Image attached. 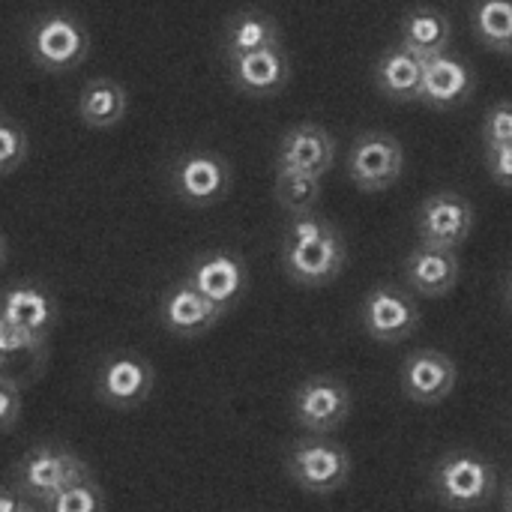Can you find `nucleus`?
I'll return each instance as SVG.
<instances>
[{"label": "nucleus", "mask_w": 512, "mask_h": 512, "mask_svg": "<svg viewBox=\"0 0 512 512\" xmlns=\"http://www.w3.org/2000/svg\"><path fill=\"white\" fill-rule=\"evenodd\" d=\"M348 261L345 237L318 213L291 216L282 237V267L297 285H327Z\"/></svg>", "instance_id": "f257e3e1"}, {"label": "nucleus", "mask_w": 512, "mask_h": 512, "mask_svg": "<svg viewBox=\"0 0 512 512\" xmlns=\"http://www.w3.org/2000/svg\"><path fill=\"white\" fill-rule=\"evenodd\" d=\"M429 492L447 510H483V507H489V501L498 492V468L483 453L450 450L432 465Z\"/></svg>", "instance_id": "f03ea898"}, {"label": "nucleus", "mask_w": 512, "mask_h": 512, "mask_svg": "<svg viewBox=\"0 0 512 512\" xmlns=\"http://www.w3.org/2000/svg\"><path fill=\"white\" fill-rule=\"evenodd\" d=\"M285 474L309 495H333L348 486L351 456L330 435H306L288 447Z\"/></svg>", "instance_id": "7ed1b4c3"}, {"label": "nucleus", "mask_w": 512, "mask_h": 512, "mask_svg": "<svg viewBox=\"0 0 512 512\" xmlns=\"http://www.w3.org/2000/svg\"><path fill=\"white\" fill-rule=\"evenodd\" d=\"M87 477H93L90 465L60 444H36L12 468V483L39 507Z\"/></svg>", "instance_id": "20e7f679"}, {"label": "nucleus", "mask_w": 512, "mask_h": 512, "mask_svg": "<svg viewBox=\"0 0 512 512\" xmlns=\"http://www.w3.org/2000/svg\"><path fill=\"white\" fill-rule=\"evenodd\" d=\"M27 51L42 72H69L84 63L90 51V33L78 15L66 9H48L27 30Z\"/></svg>", "instance_id": "39448f33"}, {"label": "nucleus", "mask_w": 512, "mask_h": 512, "mask_svg": "<svg viewBox=\"0 0 512 512\" xmlns=\"http://www.w3.org/2000/svg\"><path fill=\"white\" fill-rule=\"evenodd\" d=\"M156 384L153 363L135 351H111L93 369V396L111 411L141 408Z\"/></svg>", "instance_id": "423d86ee"}, {"label": "nucleus", "mask_w": 512, "mask_h": 512, "mask_svg": "<svg viewBox=\"0 0 512 512\" xmlns=\"http://www.w3.org/2000/svg\"><path fill=\"white\" fill-rule=\"evenodd\" d=\"M168 186L189 207H213L231 189V165L216 150L192 147L171 162Z\"/></svg>", "instance_id": "0eeeda50"}, {"label": "nucleus", "mask_w": 512, "mask_h": 512, "mask_svg": "<svg viewBox=\"0 0 512 512\" xmlns=\"http://www.w3.org/2000/svg\"><path fill=\"white\" fill-rule=\"evenodd\" d=\"M351 390L345 381L333 375H312L306 378L291 399L294 423L309 435H333L351 417Z\"/></svg>", "instance_id": "6e6552de"}, {"label": "nucleus", "mask_w": 512, "mask_h": 512, "mask_svg": "<svg viewBox=\"0 0 512 512\" xmlns=\"http://www.w3.org/2000/svg\"><path fill=\"white\" fill-rule=\"evenodd\" d=\"M360 327L369 339L384 345L408 342L420 327V309L414 294L399 285H375L360 303Z\"/></svg>", "instance_id": "1a4fd4ad"}, {"label": "nucleus", "mask_w": 512, "mask_h": 512, "mask_svg": "<svg viewBox=\"0 0 512 512\" xmlns=\"http://www.w3.org/2000/svg\"><path fill=\"white\" fill-rule=\"evenodd\" d=\"M405 168V150L390 132H363L348 153V177L360 192L390 189Z\"/></svg>", "instance_id": "9d476101"}, {"label": "nucleus", "mask_w": 512, "mask_h": 512, "mask_svg": "<svg viewBox=\"0 0 512 512\" xmlns=\"http://www.w3.org/2000/svg\"><path fill=\"white\" fill-rule=\"evenodd\" d=\"M474 231V204L453 189L432 192L417 210V237L423 246L453 249L459 252L462 243Z\"/></svg>", "instance_id": "9b49d317"}, {"label": "nucleus", "mask_w": 512, "mask_h": 512, "mask_svg": "<svg viewBox=\"0 0 512 512\" xmlns=\"http://www.w3.org/2000/svg\"><path fill=\"white\" fill-rule=\"evenodd\" d=\"M183 279L189 285H195L210 303L231 312V306L240 303L246 294L249 270H246L243 255H237L231 249H210V252H201L198 258H192Z\"/></svg>", "instance_id": "f8f14e48"}, {"label": "nucleus", "mask_w": 512, "mask_h": 512, "mask_svg": "<svg viewBox=\"0 0 512 512\" xmlns=\"http://www.w3.org/2000/svg\"><path fill=\"white\" fill-rule=\"evenodd\" d=\"M456 381H459V366L444 351L420 348L402 360L399 384H402V393L417 405L444 402L456 390Z\"/></svg>", "instance_id": "ddd939ff"}, {"label": "nucleus", "mask_w": 512, "mask_h": 512, "mask_svg": "<svg viewBox=\"0 0 512 512\" xmlns=\"http://www.w3.org/2000/svg\"><path fill=\"white\" fill-rule=\"evenodd\" d=\"M225 315H228L225 309L210 303L186 279H180L171 288H165V294L159 300V324L171 336H177V339H198L207 330H213Z\"/></svg>", "instance_id": "4468645a"}, {"label": "nucleus", "mask_w": 512, "mask_h": 512, "mask_svg": "<svg viewBox=\"0 0 512 512\" xmlns=\"http://www.w3.org/2000/svg\"><path fill=\"white\" fill-rule=\"evenodd\" d=\"M336 159V138L321 123H294L276 147V171H303L324 177Z\"/></svg>", "instance_id": "2eb2a0df"}, {"label": "nucleus", "mask_w": 512, "mask_h": 512, "mask_svg": "<svg viewBox=\"0 0 512 512\" xmlns=\"http://www.w3.org/2000/svg\"><path fill=\"white\" fill-rule=\"evenodd\" d=\"M228 75L240 93L264 99L285 90V84L291 81V60L282 45H270L228 60Z\"/></svg>", "instance_id": "dca6fc26"}, {"label": "nucleus", "mask_w": 512, "mask_h": 512, "mask_svg": "<svg viewBox=\"0 0 512 512\" xmlns=\"http://www.w3.org/2000/svg\"><path fill=\"white\" fill-rule=\"evenodd\" d=\"M474 87H477V75H474L471 63L447 51V54L426 60L420 102L435 111H450V108L465 105L471 99Z\"/></svg>", "instance_id": "f3484780"}, {"label": "nucleus", "mask_w": 512, "mask_h": 512, "mask_svg": "<svg viewBox=\"0 0 512 512\" xmlns=\"http://www.w3.org/2000/svg\"><path fill=\"white\" fill-rule=\"evenodd\" d=\"M402 270H405L408 291H414L420 297H429V300L447 297L459 285V276H462L459 252L438 249V246H423V243L414 252H408Z\"/></svg>", "instance_id": "a211bd4d"}, {"label": "nucleus", "mask_w": 512, "mask_h": 512, "mask_svg": "<svg viewBox=\"0 0 512 512\" xmlns=\"http://www.w3.org/2000/svg\"><path fill=\"white\" fill-rule=\"evenodd\" d=\"M57 315H60L57 312V300H54V294L42 282L21 279V282L6 285L0 321L24 327V330L39 333V336L48 339L54 324H57Z\"/></svg>", "instance_id": "6ab92c4d"}, {"label": "nucleus", "mask_w": 512, "mask_h": 512, "mask_svg": "<svg viewBox=\"0 0 512 512\" xmlns=\"http://www.w3.org/2000/svg\"><path fill=\"white\" fill-rule=\"evenodd\" d=\"M426 75V57L414 54L411 48L390 45L375 63V87L390 102H420Z\"/></svg>", "instance_id": "aec40b11"}, {"label": "nucleus", "mask_w": 512, "mask_h": 512, "mask_svg": "<svg viewBox=\"0 0 512 512\" xmlns=\"http://www.w3.org/2000/svg\"><path fill=\"white\" fill-rule=\"evenodd\" d=\"M270 45H282L279 21L270 12H264L258 6H246L228 18L225 33H222L225 60H234V57H243V54H252V51H261Z\"/></svg>", "instance_id": "412c9836"}, {"label": "nucleus", "mask_w": 512, "mask_h": 512, "mask_svg": "<svg viewBox=\"0 0 512 512\" xmlns=\"http://www.w3.org/2000/svg\"><path fill=\"white\" fill-rule=\"evenodd\" d=\"M453 39V24L450 18L438 9V6H411L402 15V27H399V42L405 48H411L420 57H438L447 54Z\"/></svg>", "instance_id": "4be33fe9"}, {"label": "nucleus", "mask_w": 512, "mask_h": 512, "mask_svg": "<svg viewBox=\"0 0 512 512\" xmlns=\"http://www.w3.org/2000/svg\"><path fill=\"white\" fill-rule=\"evenodd\" d=\"M126 108H129V93L120 81L108 78V75H99V78H90L84 87H81V96H78V117L87 129H114L123 117H126Z\"/></svg>", "instance_id": "5701e85b"}, {"label": "nucleus", "mask_w": 512, "mask_h": 512, "mask_svg": "<svg viewBox=\"0 0 512 512\" xmlns=\"http://www.w3.org/2000/svg\"><path fill=\"white\" fill-rule=\"evenodd\" d=\"M471 27L486 48L512 54V0H474Z\"/></svg>", "instance_id": "b1692460"}, {"label": "nucleus", "mask_w": 512, "mask_h": 512, "mask_svg": "<svg viewBox=\"0 0 512 512\" xmlns=\"http://www.w3.org/2000/svg\"><path fill=\"white\" fill-rule=\"evenodd\" d=\"M324 177L318 174H303V171H276V204L288 213V216H306L315 213V207L321 204V186Z\"/></svg>", "instance_id": "393cba45"}, {"label": "nucleus", "mask_w": 512, "mask_h": 512, "mask_svg": "<svg viewBox=\"0 0 512 512\" xmlns=\"http://www.w3.org/2000/svg\"><path fill=\"white\" fill-rule=\"evenodd\" d=\"M45 357H48V339L45 336L0 321V363L6 372L15 366V360H30L39 372L45 366Z\"/></svg>", "instance_id": "a878e982"}, {"label": "nucleus", "mask_w": 512, "mask_h": 512, "mask_svg": "<svg viewBox=\"0 0 512 512\" xmlns=\"http://www.w3.org/2000/svg\"><path fill=\"white\" fill-rule=\"evenodd\" d=\"M45 512H105V492L96 483V477H87L69 489H63L60 495H54L51 501L42 504Z\"/></svg>", "instance_id": "bb28decb"}, {"label": "nucleus", "mask_w": 512, "mask_h": 512, "mask_svg": "<svg viewBox=\"0 0 512 512\" xmlns=\"http://www.w3.org/2000/svg\"><path fill=\"white\" fill-rule=\"evenodd\" d=\"M24 159H27V129L18 120H12L9 114H3V120H0V171H3V177H9Z\"/></svg>", "instance_id": "cd10ccee"}, {"label": "nucleus", "mask_w": 512, "mask_h": 512, "mask_svg": "<svg viewBox=\"0 0 512 512\" xmlns=\"http://www.w3.org/2000/svg\"><path fill=\"white\" fill-rule=\"evenodd\" d=\"M480 138L483 147H498V144H512V102H495L480 126Z\"/></svg>", "instance_id": "c85d7f7f"}, {"label": "nucleus", "mask_w": 512, "mask_h": 512, "mask_svg": "<svg viewBox=\"0 0 512 512\" xmlns=\"http://www.w3.org/2000/svg\"><path fill=\"white\" fill-rule=\"evenodd\" d=\"M24 405V390L21 381L12 372H0V426L3 432H12Z\"/></svg>", "instance_id": "c756f323"}, {"label": "nucleus", "mask_w": 512, "mask_h": 512, "mask_svg": "<svg viewBox=\"0 0 512 512\" xmlns=\"http://www.w3.org/2000/svg\"><path fill=\"white\" fill-rule=\"evenodd\" d=\"M486 168L498 186L512 189V144H498V147H483Z\"/></svg>", "instance_id": "7c9ffc66"}, {"label": "nucleus", "mask_w": 512, "mask_h": 512, "mask_svg": "<svg viewBox=\"0 0 512 512\" xmlns=\"http://www.w3.org/2000/svg\"><path fill=\"white\" fill-rule=\"evenodd\" d=\"M30 507H36L12 480L3 486V492H0V512H27Z\"/></svg>", "instance_id": "2f4dec72"}, {"label": "nucleus", "mask_w": 512, "mask_h": 512, "mask_svg": "<svg viewBox=\"0 0 512 512\" xmlns=\"http://www.w3.org/2000/svg\"><path fill=\"white\" fill-rule=\"evenodd\" d=\"M501 512H512V477L504 486V501H501Z\"/></svg>", "instance_id": "473e14b6"}, {"label": "nucleus", "mask_w": 512, "mask_h": 512, "mask_svg": "<svg viewBox=\"0 0 512 512\" xmlns=\"http://www.w3.org/2000/svg\"><path fill=\"white\" fill-rule=\"evenodd\" d=\"M507 303H510V309H512V276H510V282H507Z\"/></svg>", "instance_id": "72a5a7b5"}, {"label": "nucleus", "mask_w": 512, "mask_h": 512, "mask_svg": "<svg viewBox=\"0 0 512 512\" xmlns=\"http://www.w3.org/2000/svg\"><path fill=\"white\" fill-rule=\"evenodd\" d=\"M27 512H45V510H42V507L36 504V507H30V510H27Z\"/></svg>", "instance_id": "f704fd0d"}]
</instances>
